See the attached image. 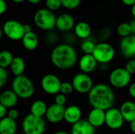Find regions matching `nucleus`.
I'll return each mask as SVG.
<instances>
[{
    "label": "nucleus",
    "mask_w": 135,
    "mask_h": 134,
    "mask_svg": "<svg viewBox=\"0 0 135 134\" xmlns=\"http://www.w3.org/2000/svg\"><path fill=\"white\" fill-rule=\"evenodd\" d=\"M88 100L93 108L108 111L114 107L115 96L110 86L106 84H97L89 92Z\"/></svg>",
    "instance_id": "f257e3e1"
},
{
    "label": "nucleus",
    "mask_w": 135,
    "mask_h": 134,
    "mask_svg": "<svg viewBox=\"0 0 135 134\" xmlns=\"http://www.w3.org/2000/svg\"><path fill=\"white\" fill-rule=\"evenodd\" d=\"M51 61L54 66L66 70L74 67L78 61V54L74 47L68 43L55 46L51 53Z\"/></svg>",
    "instance_id": "f03ea898"
},
{
    "label": "nucleus",
    "mask_w": 135,
    "mask_h": 134,
    "mask_svg": "<svg viewBox=\"0 0 135 134\" xmlns=\"http://www.w3.org/2000/svg\"><path fill=\"white\" fill-rule=\"evenodd\" d=\"M11 88L18 98L21 99H29L35 92L32 81L25 75L15 77L12 81Z\"/></svg>",
    "instance_id": "7ed1b4c3"
},
{
    "label": "nucleus",
    "mask_w": 135,
    "mask_h": 134,
    "mask_svg": "<svg viewBox=\"0 0 135 134\" xmlns=\"http://www.w3.org/2000/svg\"><path fill=\"white\" fill-rule=\"evenodd\" d=\"M57 17L54 12L47 8L38 9L33 17L34 24L37 28L44 31H51L55 28Z\"/></svg>",
    "instance_id": "20e7f679"
},
{
    "label": "nucleus",
    "mask_w": 135,
    "mask_h": 134,
    "mask_svg": "<svg viewBox=\"0 0 135 134\" xmlns=\"http://www.w3.org/2000/svg\"><path fill=\"white\" fill-rule=\"evenodd\" d=\"M46 127L43 118L36 117L31 113L27 115L22 122V130L26 134H43Z\"/></svg>",
    "instance_id": "39448f33"
},
{
    "label": "nucleus",
    "mask_w": 135,
    "mask_h": 134,
    "mask_svg": "<svg viewBox=\"0 0 135 134\" xmlns=\"http://www.w3.org/2000/svg\"><path fill=\"white\" fill-rule=\"evenodd\" d=\"M93 55L98 63L108 64L114 59L115 51L113 46L109 43L100 42L97 43Z\"/></svg>",
    "instance_id": "423d86ee"
},
{
    "label": "nucleus",
    "mask_w": 135,
    "mask_h": 134,
    "mask_svg": "<svg viewBox=\"0 0 135 134\" xmlns=\"http://www.w3.org/2000/svg\"><path fill=\"white\" fill-rule=\"evenodd\" d=\"M2 32L9 39L13 41L21 40L25 34L24 24L16 20H8L4 22Z\"/></svg>",
    "instance_id": "0eeeda50"
},
{
    "label": "nucleus",
    "mask_w": 135,
    "mask_h": 134,
    "mask_svg": "<svg viewBox=\"0 0 135 134\" xmlns=\"http://www.w3.org/2000/svg\"><path fill=\"white\" fill-rule=\"evenodd\" d=\"M131 81V74L125 68H116L113 70L109 75L110 84L116 88H123L130 85Z\"/></svg>",
    "instance_id": "6e6552de"
},
{
    "label": "nucleus",
    "mask_w": 135,
    "mask_h": 134,
    "mask_svg": "<svg viewBox=\"0 0 135 134\" xmlns=\"http://www.w3.org/2000/svg\"><path fill=\"white\" fill-rule=\"evenodd\" d=\"M71 83L74 91L80 94H89L94 86L91 77L85 73H79L74 75Z\"/></svg>",
    "instance_id": "1a4fd4ad"
},
{
    "label": "nucleus",
    "mask_w": 135,
    "mask_h": 134,
    "mask_svg": "<svg viewBox=\"0 0 135 134\" xmlns=\"http://www.w3.org/2000/svg\"><path fill=\"white\" fill-rule=\"evenodd\" d=\"M61 85L62 82L59 77L53 73L45 74L40 81L41 88L48 95H57L59 93Z\"/></svg>",
    "instance_id": "9d476101"
},
{
    "label": "nucleus",
    "mask_w": 135,
    "mask_h": 134,
    "mask_svg": "<svg viewBox=\"0 0 135 134\" xmlns=\"http://www.w3.org/2000/svg\"><path fill=\"white\" fill-rule=\"evenodd\" d=\"M124 122L125 120L119 109L112 107L106 111L105 124L109 129L112 130H119L123 126Z\"/></svg>",
    "instance_id": "9b49d317"
},
{
    "label": "nucleus",
    "mask_w": 135,
    "mask_h": 134,
    "mask_svg": "<svg viewBox=\"0 0 135 134\" xmlns=\"http://www.w3.org/2000/svg\"><path fill=\"white\" fill-rule=\"evenodd\" d=\"M65 107L60 106L56 103L51 104L47 107L45 118L46 120L52 124H57L64 120Z\"/></svg>",
    "instance_id": "f8f14e48"
},
{
    "label": "nucleus",
    "mask_w": 135,
    "mask_h": 134,
    "mask_svg": "<svg viewBox=\"0 0 135 134\" xmlns=\"http://www.w3.org/2000/svg\"><path fill=\"white\" fill-rule=\"evenodd\" d=\"M75 21L72 15L69 13H62L56 18L55 28L62 32H68L74 28Z\"/></svg>",
    "instance_id": "ddd939ff"
},
{
    "label": "nucleus",
    "mask_w": 135,
    "mask_h": 134,
    "mask_svg": "<svg viewBox=\"0 0 135 134\" xmlns=\"http://www.w3.org/2000/svg\"><path fill=\"white\" fill-rule=\"evenodd\" d=\"M120 51L123 55L130 59L135 57V35L124 37L120 41Z\"/></svg>",
    "instance_id": "4468645a"
},
{
    "label": "nucleus",
    "mask_w": 135,
    "mask_h": 134,
    "mask_svg": "<svg viewBox=\"0 0 135 134\" xmlns=\"http://www.w3.org/2000/svg\"><path fill=\"white\" fill-rule=\"evenodd\" d=\"M97 62L93 57V54H84L82 55L78 61L79 69L81 70V73H90L95 70L97 66Z\"/></svg>",
    "instance_id": "2eb2a0df"
},
{
    "label": "nucleus",
    "mask_w": 135,
    "mask_h": 134,
    "mask_svg": "<svg viewBox=\"0 0 135 134\" xmlns=\"http://www.w3.org/2000/svg\"><path fill=\"white\" fill-rule=\"evenodd\" d=\"M105 118H106L105 111L97 108H93L89 113L87 120L94 128H98V127H101L105 124Z\"/></svg>",
    "instance_id": "dca6fc26"
},
{
    "label": "nucleus",
    "mask_w": 135,
    "mask_h": 134,
    "mask_svg": "<svg viewBox=\"0 0 135 134\" xmlns=\"http://www.w3.org/2000/svg\"><path fill=\"white\" fill-rule=\"evenodd\" d=\"M81 120V110L76 105H70L65 108L64 121L68 124L74 125Z\"/></svg>",
    "instance_id": "f3484780"
},
{
    "label": "nucleus",
    "mask_w": 135,
    "mask_h": 134,
    "mask_svg": "<svg viewBox=\"0 0 135 134\" xmlns=\"http://www.w3.org/2000/svg\"><path fill=\"white\" fill-rule=\"evenodd\" d=\"M70 134H95V128L88 120L81 119L72 126Z\"/></svg>",
    "instance_id": "a211bd4d"
},
{
    "label": "nucleus",
    "mask_w": 135,
    "mask_h": 134,
    "mask_svg": "<svg viewBox=\"0 0 135 134\" xmlns=\"http://www.w3.org/2000/svg\"><path fill=\"white\" fill-rule=\"evenodd\" d=\"M18 96L11 90H5L0 95V104L6 108L12 109L17 103Z\"/></svg>",
    "instance_id": "6ab92c4d"
},
{
    "label": "nucleus",
    "mask_w": 135,
    "mask_h": 134,
    "mask_svg": "<svg viewBox=\"0 0 135 134\" xmlns=\"http://www.w3.org/2000/svg\"><path fill=\"white\" fill-rule=\"evenodd\" d=\"M123 118L126 122L131 123L135 120V103L131 100L123 102L119 108Z\"/></svg>",
    "instance_id": "aec40b11"
},
{
    "label": "nucleus",
    "mask_w": 135,
    "mask_h": 134,
    "mask_svg": "<svg viewBox=\"0 0 135 134\" xmlns=\"http://www.w3.org/2000/svg\"><path fill=\"white\" fill-rule=\"evenodd\" d=\"M21 43L25 49L28 51H33L38 47L39 44L38 36L34 32L25 33L21 39Z\"/></svg>",
    "instance_id": "412c9836"
},
{
    "label": "nucleus",
    "mask_w": 135,
    "mask_h": 134,
    "mask_svg": "<svg viewBox=\"0 0 135 134\" xmlns=\"http://www.w3.org/2000/svg\"><path fill=\"white\" fill-rule=\"evenodd\" d=\"M16 120L8 116L0 120V134H15L17 132Z\"/></svg>",
    "instance_id": "4be33fe9"
},
{
    "label": "nucleus",
    "mask_w": 135,
    "mask_h": 134,
    "mask_svg": "<svg viewBox=\"0 0 135 134\" xmlns=\"http://www.w3.org/2000/svg\"><path fill=\"white\" fill-rule=\"evenodd\" d=\"M74 32V35L76 36V37L85 40V39H87L90 36L92 29H91L90 25L87 22L80 21L75 24Z\"/></svg>",
    "instance_id": "5701e85b"
},
{
    "label": "nucleus",
    "mask_w": 135,
    "mask_h": 134,
    "mask_svg": "<svg viewBox=\"0 0 135 134\" xmlns=\"http://www.w3.org/2000/svg\"><path fill=\"white\" fill-rule=\"evenodd\" d=\"M11 73L15 76L18 77L23 75V73L25 70V62L21 57L17 56L13 58V60L9 66Z\"/></svg>",
    "instance_id": "b1692460"
},
{
    "label": "nucleus",
    "mask_w": 135,
    "mask_h": 134,
    "mask_svg": "<svg viewBox=\"0 0 135 134\" xmlns=\"http://www.w3.org/2000/svg\"><path fill=\"white\" fill-rule=\"evenodd\" d=\"M47 107H48L44 103V101L38 100L34 101L32 103V105L30 107V111H31L32 115H33L36 117L43 118L46 115Z\"/></svg>",
    "instance_id": "393cba45"
},
{
    "label": "nucleus",
    "mask_w": 135,
    "mask_h": 134,
    "mask_svg": "<svg viewBox=\"0 0 135 134\" xmlns=\"http://www.w3.org/2000/svg\"><path fill=\"white\" fill-rule=\"evenodd\" d=\"M13 54L7 50L2 51L0 53V67L6 69L10 66L13 60Z\"/></svg>",
    "instance_id": "a878e982"
},
{
    "label": "nucleus",
    "mask_w": 135,
    "mask_h": 134,
    "mask_svg": "<svg viewBox=\"0 0 135 134\" xmlns=\"http://www.w3.org/2000/svg\"><path fill=\"white\" fill-rule=\"evenodd\" d=\"M116 32H117V34L119 36H121L122 38H124V37L132 35L131 24H130V23H127V22L119 24L116 28Z\"/></svg>",
    "instance_id": "bb28decb"
},
{
    "label": "nucleus",
    "mask_w": 135,
    "mask_h": 134,
    "mask_svg": "<svg viewBox=\"0 0 135 134\" xmlns=\"http://www.w3.org/2000/svg\"><path fill=\"white\" fill-rule=\"evenodd\" d=\"M96 45L97 44L94 43L93 40L87 39H85L81 43V51L85 54H93V53L94 51V49L96 47Z\"/></svg>",
    "instance_id": "cd10ccee"
},
{
    "label": "nucleus",
    "mask_w": 135,
    "mask_h": 134,
    "mask_svg": "<svg viewBox=\"0 0 135 134\" xmlns=\"http://www.w3.org/2000/svg\"><path fill=\"white\" fill-rule=\"evenodd\" d=\"M45 4L46 8L52 12L58 10L61 6H62L61 0H46Z\"/></svg>",
    "instance_id": "c85d7f7f"
},
{
    "label": "nucleus",
    "mask_w": 135,
    "mask_h": 134,
    "mask_svg": "<svg viewBox=\"0 0 135 134\" xmlns=\"http://www.w3.org/2000/svg\"><path fill=\"white\" fill-rule=\"evenodd\" d=\"M81 0H61L62 6L67 9H74L78 8Z\"/></svg>",
    "instance_id": "c756f323"
},
{
    "label": "nucleus",
    "mask_w": 135,
    "mask_h": 134,
    "mask_svg": "<svg viewBox=\"0 0 135 134\" xmlns=\"http://www.w3.org/2000/svg\"><path fill=\"white\" fill-rule=\"evenodd\" d=\"M74 90V89L71 82H69V81L62 82L61 88H60V93L66 96V95H70V93H72Z\"/></svg>",
    "instance_id": "7c9ffc66"
},
{
    "label": "nucleus",
    "mask_w": 135,
    "mask_h": 134,
    "mask_svg": "<svg viewBox=\"0 0 135 134\" xmlns=\"http://www.w3.org/2000/svg\"><path fill=\"white\" fill-rule=\"evenodd\" d=\"M8 80V72L6 69L0 67V87H3Z\"/></svg>",
    "instance_id": "2f4dec72"
},
{
    "label": "nucleus",
    "mask_w": 135,
    "mask_h": 134,
    "mask_svg": "<svg viewBox=\"0 0 135 134\" xmlns=\"http://www.w3.org/2000/svg\"><path fill=\"white\" fill-rule=\"evenodd\" d=\"M124 68H125V69L127 70V71L129 73H131V75H132V74H134L135 58H131V59H130V60L127 62V64H126V66H125Z\"/></svg>",
    "instance_id": "473e14b6"
},
{
    "label": "nucleus",
    "mask_w": 135,
    "mask_h": 134,
    "mask_svg": "<svg viewBox=\"0 0 135 134\" xmlns=\"http://www.w3.org/2000/svg\"><path fill=\"white\" fill-rule=\"evenodd\" d=\"M66 103V97L65 95L62 94V93H58L57 95H55V103L60 105V106H64L65 103Z\"/></svg>",
    "instance_id": "72a5a7b5"
},
{
    "label": "nucleus",
    "mask_w": 135,
    "mask_h": 134,
    "mask_svg": "<svg viewBox=\"0 0 135 134\" xmlns=\"http://www.w3.org/2000/svg\"><path fill=\"white\" fill-rule=\"evenodd\" d=\"M111 35V31L108 28H103L102 30H100V33H99V37L100 39H102V42H105L104 40H106L107 39H108L110 37Z\"/></svg>",
    "instance_id": "f704fd0d"
},
{
    "label": "nucleus",
    "mask_w": 135,
    "mask_h": 134,
    "mask_svg": "<svg viewBox=\"0 0 135 134\" xmlns=\"http://www.w3.org/2000/svg\"><path fill=\"white\" fill-rule=\"evenodd\" d=\"M7 116L13 120H17L19 117V111L17 110V109H14V108H12L10 109L9 111H8V115Z\"/></svg>",
    "instance_id": "c9c22d12"
},
{
    "label": "nucleus",
    "mask_w": 135,
    "mask_h": 134,
    "mask_svg": "<svg viewBox=\"0 0 135 134\" xmlns=\"http://www.w3.org/2000/svg\"><path fill=\"white\" fill-rule=\"evenodd\" d=\"M57 39H58V37H57L56 35H55V33H53V32H50V33L47 35V42L50 43H55V41H56Z\"/></svg>",
    "instance_id": "e433bc0d"
},
{
    "label": "nucleus",
    "mask_w": 135,
    "mask_h": 134,
    "mask_svg": "<svg viewBox=\"0 0 135 134\" xmlns=\"http://www.w3.org/2000/svg\"><path fill=\"white\" fill-rule=\"evenodd\" d=\"M128 93L131 98L135 99V81L130 85L128 88Z\"/></svg>",
    "instance_id": "4c0bfd02"
},
{
    "label": "nucleus",
    "mask_w": 135,
    "mask_h": 134,
    "mask_svg": "<svg viewBox=\"0 0 135 134\" xmlns=\"http://www.w3.org/2000/svg\"><path fill=\"white\" fill-rule=\"evenodd\" d=\"M7 10V3L5 0H0V14H3Z\"/></svg>",
    "instance_id": "58836bf2"
},
{
    "label": "nucleus",
    "mask_w": 135,
    "mask_h": 134,
    "mask_svg": "<svg viewBox=\"0 0 135 134\" xmlns=\"http://www.w3.org/2000/svg\"><path fill=\"white\" fill-rule=\"evenodd\" d=\"M6 115H8L7 108L0 104V118H3L6 117Z\"/></svg>",
    "instance_id": "ea45409f"
},
{
    "label": "nucleus",
    "mask_w": 135,
    "mask_h": 134,
    "mask_svg": "<svg viewBox=\"0 0 135 134\" xmlns=\"http://www.w3.org/2000/svg\"><path fill=\"white\" fill-rule=\"evenodd\" d=\"M122 2L127 6H132L135 4V0H121Z\"/></svg>",
    "instance_id": "a19ab883"
},
{
    "label": "nucleus",
    "mask_w": 135,
    "mask_h": 134,
    "mask_svg": "<svg viewBox=\"0 0 135 134\" xmlns=\"http://www.w3.org/2000/svg\"><path fill=\"white\" fill-rule=\"evenodd\" d=\"M24 29H25V33H28V32H32V27L30 24H24Z\"/></svg>",
    "instance_id": "79ce46f5"
},
{
    "label": "nucleus",
    "mask_w": 135,
    "mask_h": 134,
    "mask_svg": "<svg viewBox=\"0 0 135 134\" xmlns=\"http://www.w3.org/2000/svg\"><path fill=\"white\" fill-rule=\"evenodd\" d=\"M131 27V32H132V35H135V19L132 20L130 22Z\"/></svg>",
    "instance_id": "37998d69"
},
{
    "label": "nucleus",
    "mask_w": 135,
    "mask_h": 134,
    "mask_svg": "<svg viewBox=\"0 0 135 134\" xmlns=\"http://www.w3.org/2000/svg\"><path fill=\"white\" fill-rule=\"evenodd\" d=\"M130 130L132 133L135 134V120L130 123Z\"/></svg>",
    "instance_id": "c03bdc74"
},
{
    "label": "nucleus",
    "mask_w": 135,
    "mask_h": 134,
    "mask_svg": "<svg viewBox=\"0 0 135 134\" xmlns=\"http://www.w3.org/2000/svg\"><path fill=\"white\" fill-rule=\"evenodd\" d=\"M131 13L133 16L134 19H135V4L131 7Z\"/></svg>",
    "instance_id": "a18cd8bd"
},
{
    "label": "nucleus",
    "mask_w": 135,
    "mask_h": 134,
    "mask_svg": "<svg viewBox=\"0 0 135 134\" xmlns=\"http://www.w3.org/2000/svg\"><path fill=\"white\" fill-rule=\"evenodd\" d=\"M27 1H28L29 3L32 4V5H36V4H38V3H40L41 0H27Z\"/></svg>",
    "instance_id": "49530a36"
},
{
    "label": "nucleus",
    "mask_w": 135,
    "mask_h": 134,
    "mask_svg": "<svg viewBox=\"0 0 135 134\" xmlns=\"http://www.w3.org/2000/svg\"><path fill=\"white\" fill-rule=\"evenodd\" d=\"M54 134H70L68 132H66V131H57L55 132Z\"/></svg>",
    "instance_id": "de8ad7c7"
},
{
    "label": "nucleus",
    "mask_w": 135,
    "mask_h": 134,
    "mask_svg": "<svg viewBox=\"0 0 135 134\" xmlns=\"http://www.w3.org/2000/svg\"><path fill=\"white\" fill-rule=\"evenodd\" d=\"M13 2H15V3H21V2H25V0H11Z\"/></svg>",
    "instance_id": "09e8293b"
},
{
    "label": "nucleus",
    "mask_w": 135,
    "mask_h": 134,
    "mask_svg": "<svg viewBox=\"0 0 135 134\" xmlns=\"http://www.w3.org/2000/svg\"><path fill=\"white\" fill-rule=\"evenodd\" d=\"M18 134H26V133H24V132H23V133H18Z\"/></svg>",
    "instance_id": "8fccbe9b"
},
{
    "label": "nucleus",
    "mask_w": 135,
    "mask_h": 134,
    "mask_svg": "<svg viewBox=\"0 0 135 134\" xmlns=\"http://www.w3.org/2000/svg\"><path fill=\"white\" fill-rule=\"evenodd\" d=\"M130 134H134V133H130Z\"/></svg>",
    "instance_id": "3c124183"
}]
</instances>
